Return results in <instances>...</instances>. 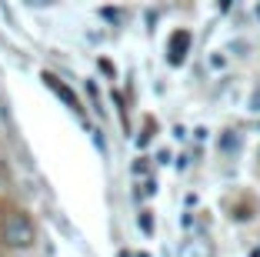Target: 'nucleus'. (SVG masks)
Returning a JSON list of instances; mask_svg holds the SVG:
<instances>
[{
	"label": "nucleus",
	"instance_id": "obj_5",
	"mask_svg": "<svg viewBox=\"0 0 260 257\" xmlns=\"http://www.w3.org/2000/svg\"><path fill=\"white\" fill-rule=\"evenodd\" d=\"M223 64H227V57H223V53H220V50H217V53H214V57H210V67H214V70H220V67H223Z\"/></svg>",
	"mask_w": 260,
	"mask_h": 257
},
{
	"label": "nucleus",
	"instance_id": "obj_3",
	"mask_svg": "<svg viewBox=\"0 0 260 257\" xmlns=\"http://www.w3.org/2000/svg\"><path fill=\"white\" fill-rule=\"evenodd\" d=\"M47 83H50V87H54V91H57V97H63V104H67L70 110H80V100L74 97V91H70L67 83H60V80H57V77H50V74H47Z\"/></svg>",
	"mask_w": 260,
	"mask_h": 257
},
{
	"label": "nucleus",
	"instance_id": "obj_2",
	"mask_svg": "<svg viewBox=\"0 0 260 257\" xmlns=\"http://www.w3.org/2000/svg\"><path fill=\"white\" fill-rule=\"evenodd\" d=\"M187 47H190V34L187 31H177L174 37H170V47H167V57H170V64H184V57H187Z\"/></svg>",
	"mask_w": 260,
	"mask_h": 257
},
{
	"label": "nucleus",
	"instance_id": "obj_8",
	"mask_svg": "<svg viewBox=\"0 0 260 257\" xmlns=\"http://www.w3.org/2000/svg\"><path fill=\"white\" fill-rule=\"evenodd\" d=\"M134 257H150V254H134Z\"/></svg>",
	"mask_w": 260,
	"mask_h": 257
},
{
	"label": "nucleus",
	"instance_id": "obj_7",
	"mask_svg": "<svg viewBox=\"0 0 260 257\" xmlns=\"http://www.w3.org/2000/svg\"><path fill=\"white\" fill-rule=\"evenodd\" d=\"M120 257H134V254H127V250H123V254H120Z\"/></svg>",
	"mask_w": 260,
	"mask_h": 257
},
{
	"label": "nucleus",
	"instance_id": "obj_4",
	"mask_svg": "<svg viewBox=\"0 0 260 257\" xmlns=\"http://www.w3.org/2000/svg\"><path fill=\"white\" fill-rule=\"evenodd\" d=\"M140 227H144V234H153V220H150V214H140Z\"/></svg>",
	"mask_w": 260,
	"mask_h": 257
},
{
	"label": "nucleus",
	"instance_id": "obj_6",
	"mask_svg": "<svg viewBox=\"0 0 260 257\" xmlns=\"http://www.w3.org/2000/svg\"><path fill=\"white\" fill-rule=\"evenodd\" d=\"M250 110H253V113H260V91L250 97Z\"/></svg>",
	"mask_w": 260,
	"mask_h": 257
},
{
	"label": "nucleus",
	"instance_id": "obj_1",
	"mask_svg": "<svg viewBox=\"0 0 260 257\" xmlns=\"http://www.w3.org/2000/svg\"><path fill=\"white\" fill-rule=\"evenodd\" d=\"M0 241L7 247H30L37 241V231H34V220L27 214H7L0 220Z\"/></svg>",
	"mask_w": 260,
	"mask_h": 257
}]
</instances>
